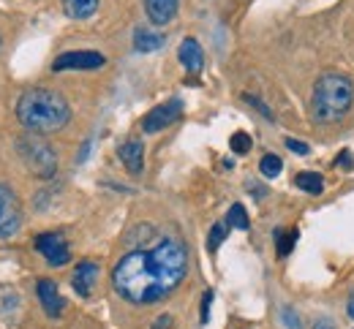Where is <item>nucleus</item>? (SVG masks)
I'll use <instances>...</instances> for the list:
<instances>
[{"instance_id": "f257e3e1", "label": "nucleus", "mask_w": 354, "mask_h": 329, "mask_svg": "<svg viewBox=\"0 0 354 329\" xmlns=\"http://www.w3.org/2000/svg\"><path fill=\"white\" fill-rule=\"evenodd\" d=\"M188 272V250L175 237L158 239L150 250L126 253L115 270V291L133 305H150L169 297Z\"/></svg>"}, {"instance_id": "f03ea898", "label": "nucleus", "mask_w": 354, "mask_h": 329, "mask_svg": "<svg viewBox=\"0 0 354 329\" xmlns=\"http://www.w3.org/2000/svg\"><path fill=\"white\" fill-rule=\"evenodd\" d=\"M71 117V106L57 90L33 88L25 90L17 101V120L33 134H55Z\"/></svg>"}, {"instance_id": "7ed1b4c3", "label": "nucleus", "mask_w": 354, "mask_h": 329, "mask_svg": "<svg viewBox=\"0 0 354 329\" xmlns=\"http://www.w3.org/2000/svg\"><path fill=\"white\" fill-rule=\"evenodd\" d=\"M354 103V82L346 74H322L313 85L310 95V112L316 123H338L341 117H346V112Z\"/></svg>"}, {"instance_id": "20e7f679", "label": "nucleus", "mask_w": 354, "mask_h": 329, "mask_svg": "<svg viewBox=\"0 0 354 329\" xmlns=\"http://www.w3.org/2000/svg\"><path fill=\"white\" fill-rule=\"evenodd\" d=\"M17 150H19L22 161H25V166H28L36 177H41V180L55 177L57 155H55V150H52L44 139H39V134H25L22 139L17 141Z\"/></svg>"}, {"instance_id": "39448f33", "label": "nucleus", "mask_w": 354, "mask_h": 329, "mask_svg": "<svg viewBox=\"0 0 354 329\" xmlns=\"http://www.w3.org/2000/svg\"><path fill=\"white\" fill-rule=\"evenodd\" d=\"M22 226V207L17 193L8 186H0V239H11L17 237Z\"/></svg>"}, {"instance_id": "423d86ee", "label": "nucleus", "mask_w": 354, "mask_h": 329, "mask_svg": "<svg viewBox=\"0 0 354 329\" xmlns=\"http://www.w3.org/2000/svg\"><path fill=\"white\" fill-rule=\"evenodd\" d=\"M180 114H183V101H180V98H172V101H167V103H161V106H156V109H150V112L145 114L142 131H145V134H158V131L169 128Z\"/></svg>"}, {"instance_id": "0eeeda50", "label": "nucleus", "mask_w": 354, "mask_h": 329, "mask_svg": "<svg viewBox=\"0 0 354 329\" xmlns=\"http://www.w3.org/2000/svg\"><path fill=\"white\" fill-rule=\"evenodd\" d=\"M106 63V57L101 52H63L60 57H55L52 71H95Z\"/></svg>"}, {"instance_id": "6e6552de", "label": "nucleus", "mask_w": 354, "mask_h": 329, "mask_svg": "<svg viewBox=\"0 0 354 329\" xmlns=\"http://www.w3.org/2000/svg\"><path fill=\"white\" fill-rule=\"evenodd\" d=\"M36 250L44 256L49 267H63L71 259L68 242L63 239V235H57V232H46V235L36 237Z\"/></svg>"}, {"instance_id": "1a4fd4ad", "label": "nucleus", "mask_w": 354, "mask_h": 329, "mask_svg": "<svg viewBox=\"0 0 354 329\" xmlns=\"http://www.w3.org/2000/svg\"><path fill=\"white\" fill-rule=\"evenodd\" d=\"M36 291H39V299H41L46 313H49L52 319H57V316L63 313V308H66V302H63V297H60V291H57V283L44 278V281H39Z\"/></svg>"}, {"instance_id": "9d476101", "label": "nucleus", "mask_w": 354, "mask_h": 329, "mask_svg": "<svg viewBox=\"0 0 354 329\" xmlns=\"http://www.w3.org/2000/svg\"><path fill=\"white\" fill-rule=\"evenodd\" d=\"M180 63H183V68L188 71V74H199L202 68H205V52L199 47V41L196 39H185L183 44H180Z\"/></svg>"}, {"instance_id": "9b49d317", "label": "nucleus", "mask_w": 354, "mask_h": 329, "mask_svg": "<svg viewBox=\"0 0 354 329\" xmlns=\"http://www.w3.org/2000/svg\"><path fill=\"white\" fill-rule=\"evenodd\" d=\"M95 281H98V264H95V261H82V264H77L71 283H74V291H77L80 297H90Z\"/></svg>"}, {"instance_id": "f8f14e48", "label": "nucleus", "mask_w": 354, "mask_h": 329, "mask_svg": "<svg viewBox=\"0 0 354 329\" xmlns=\"http://www.w3.org/2000/svg\"><path fill=\"white\" fill-rule=\"evenodd\" d=\"M118 155H120L123 166H126L131 175H139V172H142V166H145V144L139 139H131V141H126V144H120Z\"/></svg>"}, {"instance_id": "ddd939ff", "label": "nucleus", "mask_w": 354, "mask_h": 329, "mask_svg": "<svg viewBox=\"0 0 354 329\" xmlns=\"http://www.w3.org/2000/svg\"><path fill=\"white\" fill-rule=\"evenodd\" d=\"M177 3L180 0H145V11L153 25H167L177 14Z\"/></svg>"}, {"instance_id": "4468645a", "label": "nucleus", "mask_w": 354, "mask_h": 329, "mask_svg": "<svg viewBox=\"0 0 354 329\" xmlns=\"http://www.w3.org/2000/svg\"><path fill=\"white\" fill-rule=\"evenodd\" d=\"M164 44H167V39L161 33H153L147 28H136L133 30V47L139 49V52H156V49H161Z\"/></svg>"}, {"instance_id": "2eb2a0df", "label": "nucleus", "mask_w": 354, "mask_h": 329, "mask_svg": "<svg viewBox=\"0 0 354 329\" xmlns=\"http://www.w3.org/2000/svg\"><path fill=\"white\" fill-rule=\"evenodd\" d=\"M98 3L101 0H63V8H66V14L71 19H88V17L95 14Z\"/></svg>"}, {"instance_id": "dca6fc26", "label": "nucleus", "mask_w": 354, "mask_h": 329, "mask_svg": "<svg viewBox=\"0 0 354 329\" xmlns=\"http://www.w3.org/2000/svg\"><path fill=\"white\" fill-rule=\"evenodd\" d=\"M295 186L300 190H306V193H313V196H319V193L324 190L322 175H316V172H300V175L295 177Z\"/></svg>"}, {"instance_id": "f3484780", "label": "nucleus", "mask_w": 354, "mask_h": 329, "mask_svg": "<svg viewBox=\"0 0 354 329\" xmlns=\"http://www.w3.org/2000/svg\"><path fill=\"white\" fill-rule=\"evenodd\" d=\"M226 223L234 226V229H243V232H245V229L251 226L245 207H243V204H232V210H229V215H226Z\"/></svg>"}, {"instance_id": "a211bd4d", "label": "nucleus", "mask_w": 354, "mask_h": 329, "mask_svg": "<svg viewBox=\"0 0 354 329\" xmlns=\"http://www.w3.org/2000/svg\"><path fill=\"white\" fill-rule=\"evenodd\" d=\"M281 169H283V161H281L278 155H272V152H267L265 158H262V163H259V172H262L265 177H278Z\"/></svg>"}, {"instance_id": "6ab92c4d", "label": "nucleus", "mask_w": 354, "mask_h": 329, "mask_svg": "<svg viewBox=\"0 0 354 329\" xmlns=\"http://www.w3.org/2000/svg\"><path fill=\"white\" fill-rule=\"evenodd\" d=\"M297 232H275V242H278V256H289L292 253V248H295V242H297Z\"/></svg>"}, {"instance_id": "aec40b11", "label": "nucleus", "mask_w": 354, "mask_h": 329, "mask_svg": "<svg viewBox=\"0 0 354 329\" xmlns=\"http://www.w3.org/2000/svg\"><path fill=\"white\" fill-rule=\"evenodd\" d=\"M229 235V223H216L213 229H210V235H207V248H210V253H216L218 248H221V242L226 239Z\"/></svg>"}, {"instance_id": "412c9836", "label": "nucleus", "mask_w": 354, "mask_h": 329, "mask_svg": "<svg viewBox=\"0 0 354 329\" xmlns=\"http://www.w3.org/2000/svg\"><path fill=\"white\" fill-rule=\"evenodd\" d=\"M232 152H237V155H245L248 150H251V137L248 134H243V131H237V134H232Z\"/></svg>"}, {"instance_id": "4be33fe9", "label": "nucleus", "mask_w": 354, "mask_h": 329, "mask_svg": "<svg viewBox=\"0 0 354 329\" xmlns=\"http://www.w3.org/2000/svg\"><path fill=\"white\" fill-rule=\"evenodd\" d=\"M210 302H213V291H205V297H202V324L210 321Z\"/></svg>"}, {"instance_id": "5701e85b", "label": "nucleus", "mask_w": 354, "mask_h": 329, "mask_svg": "<svg viewBox=\"0 0 354 329\" xmlns=\"http://www.w3.org/2000/svg\"><path fill=\"white\" fill-rule=\"evenodd\" d=\"M286 147L292 150V152H300V155H308V144L306 141H297V139H286Z\"/></svg>"}, {"instance_id": "b1692460", "label": "nucleus", "mask_w": 354, "mask_h": 329, "mask_svg": "<svg viewBox=\"0 0 354 329\" xmlns=\"http://www.w3.org/2000/svg\"><path fill=\"white\" fill-rule=\"evenodd\" d=\"M283 324H286L289 329H300V319H297L289 308H283Z\"/></svg>"}, {"instance_id": "393cba45", "label": "nucleus", "mask_w": 354, "mask_h": 329, "mask_svg": "<svg viewBox=\"0 0 354 329\" xmlns=\"http://www.w3.org/2000/svg\"><path fill=\"white\" fill-rule=\"evenodd\" d=\"M245 101H248V103H254V106H257V109H259V112L265 114L267 120H272V112L267 109V106H265V103H262V101H259V98H254V95H245Z\"/></svg>"}, {"instance_id": "a878e982", "label": "nucleus", "mask_w": 354, "mask_h": 329, "mask_svg": "<svg viewBox=\"0 0 354 329\" xmlns=\"http://www.w3.org/2000/svg\"><path fill=\"white\" fill-rule=\"evenodd\" d=\"M169 327H172V319H169V316H161V319L153 324V329H169Z\"/></svg>"}, {"instance_id": "bb28decb", "label": "nucleus", "mask_w": 354, "mask_h": 329, "mask_svg": "<svg viewBox=\"0 0 354 329\" xmlns=\"http://www.w3.org/2000/svg\"><path fill=\"white\" fill-rule=\"evenodd\" d=\"M338 166H344V169H352V158H349V152H341V158H338Z\"/></svg>"}, {"instance_id": "cd10ccee", "label": "nucleus", "mask_w": 354, "mask_h": 329, "mask_svg": "<svg viewBox=\"0 0 354 329\" xmlns=\"http://www.w3.org/2000/svg\"><path fill=\"white\" fill-rule=\"evenodd\" d=\"M346 313H349V316L354 319V294L349 297V302H346Z\"/></svg>"}, {"instance_id": "c85d7f7f", "label": "nucleus", "mask_w": 354, "mask_h": 329, "mask_svg": "<svg viewBox=\"0 0 354 329\" xmlns=\"http://www.w3.org/2000/svg\"><path fill=\"white\" fill-rule=\"evenodd\" d=\"M316 329H333V327H330V324H319Z\"/></svg>"}]
</instances>
